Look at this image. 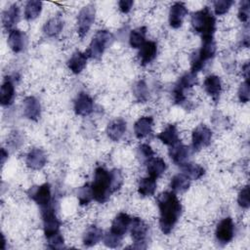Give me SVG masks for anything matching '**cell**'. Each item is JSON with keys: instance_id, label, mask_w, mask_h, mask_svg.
<instances>
[{"instance_id": "cell-41", "label": "cell", "mask_w": 250, "mask_h": 250, "mask_svg": "<svg viewBox=\"0 0 250 250\" xmlns=\"http://www.w3.org/2000/svg\"><path fill=\"white\" fill-rule=\"evenodd\" d=\"M250 14V2L248 0H243L240 2L238 8V19L241 22H247Z\"/></svg>"}, {"instance_id": "cell-21", "label": "cell", "mask_w": 250, "mask_h": 250, "mask_svg": "<svg viewBox=\"0 0 250 250\" xmlns=\"http://www.w3.org/2000/svg\"><path fill=\"white\" fill-rule=\"evenodd\" d=\"M26 44L25 34L19 29H12L8 35V45L14 53L21 52Z\"/></svg>"}, {"instance_id": "cell-10", "label": "cell", "mask_w": 250, "mask_h": 250, "mask_svg": "<svg viewBox=\"0 0 250 250\" xmlns=\"http://www.w3.org/2000/svg\"><path fill=\"white\" fill-rule=\"evenodd\" d=\"M234 235V224L230 217L223 219L217 226L215 236L218 242L227 244L230 242Z\"/></svg>"}, {"instance_id": "cell-2", "label": "cell", "mask_w": 250, "mask_h": 250, "mask_svg": "<svg viewBox=\"0 0 250 250\" xmlns=\"http://www.w3.org/2000/svg\"><path fill=\"white\" fill-rule=\"evenodd\" d=\"M191 26L203 39H212L215 32V18L208 7L196 11L191 15Z\"/></svg>"}, {"instance_id": "cell-26", "label": "cell", "mask_w": 250, "mask_h": 250, "mask_svg": "<svg viewBox=\"0 0 250 250\" xmlns=\"http://www.w3.org/2000/svg\"><path fill=\"white\" fill-rule=\"evenodd\" d=\"M15 98V87L10 77H6L2 83L0 90V103L4 106H9L13 104Z\"/></svg>"}, {"instance_id": "cell-11", "label": "cell", "mask_w": 250, "mask_h": 250, "mask_svg": "<svg viewBox=\"0 0 250 250\" xmlns=\"http://www.w3.org/2000/svg\"><path fill=\"white\" fill-rule=\"evenodd\" d=\"M212 140V132L205 125L197 126L191 135L192 147L194 150H200L201 148L210 145Z\"/></svg>"}, {"instance_id": "cell-13", "label": "cell", "mask_w": 250, "mask_h": 250, "mask_svg": "<svg viewBox=\"0 0 250 250\" xmlns=\"http://www.w3.org/2000/svg\"><path fill=\"white\" fill-rule=\"evenodd\" d=\"M169 156L172 161L178 166H184L188 162L190 156V149L183 144H176L169 148Z\"/></svg>"}, {"instance_id": "cell-4", "label": "cell", "mask_w": 250, "mask_h": 250, "mask_svg": "<svg viewBox=\"0 0 250 250\" xmlns=\"http://www.w3.org/2000/svg\"><path fill=\"white\" fill-rule=\"evenodd\" d=\"M216 54V44L214 39H203L200 49L193 53L190 60V72L196 74L200 71L205 63L214 58Z\"/></svg>"}, {"instance_id": "cell-17", "label": "cell", "mask_w": 250, "mask_h": 250, "mask_svg": "<svg viewBox=\"0 0 250 250\" xmlns=\"http://www.w3.org/2000/svg\"><path fill=\"white\" fill-rule=\"evenodd\" d=\"M47 162V156L45 152L41 148H33L31 149L25 159L26 166L32 170H40L42 169Z\"/></svg>"}, {"instance_id": "cell-28", "label": "cell", "mask_w": 250, "mask_h": 250, "mask_svg": "<svg viewBox=\"0 0 250 250\" xmlns=\"http://www.w3.org/2000/svg\"><path fill=\"white\" fill-rule=\"evenodd\" d=\"M103 238V230L95 225L87 228L83 234V244L87 247H91L99 243Z\"/></svg>"}, {"instance_id": "cell-3", "label": "cell", "mask_w": 250, "mask_h": 250, "mask_svg": "<svg viewBox=\"0 0 250 250\" xmlns=\"http://www.w3.org/2000/svg\"><path fill=\"white\" fill-rule=\"evenodd\" d=\"M93 198L99 203H104L108 200L111 190L110 172L103 167H97L94 174V181L91 184Z\"/></svg>"}, {"instance_id": "cell-20", "label": "cell", "mask_w": 250, "mask_h": 250, "mask_svg": "<svg viewBox=\"0 0 250 250\" xmlns=\"http://www.w3.org/2000/svg\"><path fill=\"white\" fill-rule=\"evenodd\" d=\"M23 112L28 119L37 121L41 114V105L39 101L32 96L26 97L23 100Z\"/></svg>"}, {"instance_id": "cell-47", "label": "cell", "mask_w": 250, "mask_h": 250, "mask_svg": "<svg viewBox=\"0 0 250 250\" xmlns=\"http://www.w3.org/2000/svg\"><path fill=\"white\" fill-rule=\"evenodd\" d=\"M242 72L245 77V80H248V77H249V63L248 62L242 66Z\"/></svg>"}, {"instance_id": "cell-1", "label": "cell", "mask_w": 250, "mask_h": 250, "mask_svg": "<svg viewBox=\"0 0 250 250\" xmlns=\"http://www.w3.org/2000/svg\"><path fill=\"white\" fill-rule=\"evenodd\" d=\"M159 209V227L164 234H169L182 214V204L175 192L164 191L157 198Z\"/></svg>"}, {"instance_id": "cell-9", "label": "cell", "mask_w": 250, "mask_h": 250, "mask_svg": "<svg viewBox=\"0 0 250 250\" xmlns=\"http://www.w3.org/2000/svg\"><path fill=\"white\" fill-rule=\"evenodd\" d=\"M147 231H148V227L141 218H138V217L133 218L130 225V232H131L132 239L135 243L133 246L134 248H138V249L146 248V245H143V244H145Z\"/></svg>"}, {"instance_id": "cell-15", "label": "cell", "mask_w": 250, "mask_h": 250, "mask_svg": "<svg viewBox=\"0 0 250 250\" xmlns=\"http://www.w3.org/2000/svg\"><path fill=\"white\" fill-rule=\"evenodd\" d=\"M188 14V9L182 2L174 3L169 12V23L173 28H179L183 24V21Z\"/></svg>"}, {"instance_id": "cell-25", "label": "cell", "mask_w": 250, "mask_h": 250, "mask_svg": "<svg viewBox=\"0 0 250 250\" xmlns=\"http://www.w3.org/2000/svg\"><path fill=\"white\" fill-rule=\"evenodd\" d=\"M88 56L85 53L77 51L72 54V56L67 61V67L71 70L72 73L78 74L80 73L86 66Z\"/></svg>"}, {"instance_id": "cell-43", "label": "cell", "mask_w": 250, "mask_h": 250, "mask_svg": "<svg viewBox=\"0 0 250 250\" xmlns=\"http://www.w3.org/2000/svg\"><path fill=\"white\" fill-rule=\"evenodd\" d=\"M47 242H48V247L52 249H60L63 247V237L61 234V232H58L56 234H53L49 237H47Z\"/></svg>"}, {"instance_id": "cell-37", "label": "cell", "mask_w": 250, "mask_h": 250, "mask_svg": "<svg viewBox=\"0 0 250 250\" xmlns=\"http://www.w3.org/2000/svg\"><path fill=\"white\" fill-rule=\"evenodd\" d=\"M77 198L80 203V205L85 206L88 205L93 198V192L92 188L90 184H85L83 187L79 188L77 190Z\"/></svg>"}, {"instance_id": "cell-33", "label": "cell", "mask_w": 250, "mask_h": 250, "mask_svg": "<svg viewBox=\"0 0 250 250\" xmlns=\"http://www.w3.org/2000/svg\"><path fill=\"white\" fill-rule=\"evenodd\" d=\"M146 26H141L139 28L132 30L129 35L130 46L135 49H140L142 45L146 42Z\"/></svg>"}, {"instance_id": "cell-48", "label": "cell", "mask_w": 250, "mask_h": 250, "mask_svg": "<svg viewBox=\"0 0 250 250\" xmlns=\"http://www.w3.org/2000/svg\"><path fill=\"white\" fill-rule=\"evenodd\" d=\"M8 157V152L5 151L4 148L1 149V163L4 164L5 163V159Z\"/></svg>"}, {"instance_id": "cell-29", "label": "cell", "mask_w": 250, "mask_h": 250, "mask_svg": "<svg viewBox=\"0 0 250 250\" xmlns=\"http://www.w3.org/2000/svg\"><path fill=\"white\" fill-rule=\"evenodd\" d=\"M157 139L161 141L164 145L172 146L176 144H178L179 141V133L175 125H169L167 126L161 133H159L157 136Z\"/></svg>"}, {"instance_id": "cell-30", "label": "cell", "mask_w": 250, "mask_h": 250, "mask_svg": "<svg viewBox=\"0 0 250 250\" xmlns=\"http://www.w3.org/2000/svg\"><path fill=\"white\" fill-rule=\"evenodd\" d=\"M190 186V179L184 173L176 174L172 177L170 188L174 192H183L188 189Z\"/></svg>"}, {"instance_id": "cell-7", "label": "cell", "mask_w": 250, "mask_h": 250, "mask_svg": "<svg viewBox=\"0 0 250 250\" xmlns=\"http://www.w3.org/2000/svg\"><path fill=\"white\" fill-rule=\"evenodd\" d=\"M95 7L92 4H89L80 10L77 16V32L80 38H84L90 30L95 21Z\"/></svg>"}, {"instance_id": "cell-40", "label": "cell", "mask_w": 250, "mask_h": 250, "mask_svg": "<svg viewBox=\"0 0 250 250\" xmlns=\"http://www.w3.org/2000/svg\"><path fill=\"white\" fill-rule=\"evenodd\" d=\"M233 4L232 0H218L214 2V11L217 16L225 15L231 5Z\"/></svg>"}, {"instance_id": "cell-38", "label": "cell", "mask_w": 250, "mask_h": 250, "mask_svg": "<svg viewBox=\"0 0 250 250\" xmlns=\"http://www.w3.org/2000/svg\"><path fill=\"white\" fill-rule=\"evenodd\" d=\"M137 155L141 162L146 163L148 160H150L153 157L154 151L152 150L150 146H148L147 144H142L138 146Z\"/></svg>"}, {"instance_id": "cell-35", "label": "cell", "mask_w": 250, "mask_h": 250, "mask_svg": "<svg viewBox=\"0 0 250 250\" xmlns=\"http://www.w3.org/2000/svg\"><path fill=\"white\" fill-rule=\"evenodd\" d=\"M42 10V2L32 0L28 1L24 8V18L26 21L35 20L41 13Z\"/></svg>"}, {"instance_id": "cell-5", "label": "cell", "mask_w": 250, "mask_h": 250, "mask_svg": "<svg viewBox=\"0 0 250 250\" xmlns=\"http://www.w3.org/2000/svg\"><path fill=\"white\" fill-rule=\"evenodd\" d=\"M112 40H113V35L109 31L104 29L99 30L93 37L89 45V48L86 51L88 58H92L94 60L99 61L102 58L107 46L111 44Z\"/></svg>"}, {"instance_id": "cell-12", "label": "cell", "mask_w": 250, "mask_h": 250, "mask_svg": "<svg viewBox=\"0 0 250 250\" xmlns=\"http://www.w3.org/2000/svg\"><path fill=\"white\" fill-rule=\"evenodd\" d=\"M28 196L41 208L51 204V187L45 183L38 187H33L28 190Z\"/></svg>"}, {"instance_id": "cell-45", "label": "cell", "mask_w": 250, "mask_h": 250, "mask_svg": "<svg viewBox=\"0 0 250 250\" xmlns=\"http://www.w3.org/2000/svg\"><path fill=\"white\" fill-rule=\"evenodd\" d=\"M238 99L241 103H247L249 101V81L245 80L238 88Z\"/></svg>"}, {"instance_id": "cell-44", "label": "cell", "mask_w": 250, "mask_h": 250, "mask_svg": "<svg viewBox=\"0 0 250 250\" xmlns=\"http://www.w3.org/2000/svg\"><path fill=\"white\" fill-rule=\"evenodd\" d=\"M121 240L122 238L113 234L112 232L108 231L106 232V234L104 237V243L105 246L110 247V248H116L121 244Z\"/></svg>"}, {"instance_id": "cell-34", "label": "cell", "mask_w": 250, "mask_h": 250, "mask_svg": "<svg viewBox=\"0 0 250 250\" xmlns=\"http://www.w3.org/2000/svg\"><path fill=\"white\" fill-rule=\"evenodd\" d=\"M181 168L183 170V173L186 174L190 180H198L205 173V170L202 166H200L198 164H194V163L188 162Z\"/></svg>"}, {"instance_id": "cell-32", "label": "cell", "mask_w": 250, "mask_h": 250, "mask_svg": "<svg viewBox=\"0 0 250 250\" xmlns=\"http://www.w3.org/2000/svg\"><path fill=\"white\" fill-rule=\"evenodd\" d=\"M63 27V22L60 17H55L47 21L43 26V31L47 36L55 37L57 36Z\"/></svg>"}, {"instance_id": "cell-24", "label": "cell", "mask_w": 250, "mask_h": 250, "mask_svg": "<svg viewBox=\"0 0 250 250\" xmlns=\"http://www.w3.org/2000/svg\"><path fill=\"white\" fill-rule=\"evenodd\" d=\"M126 132V122L121 119H115L108 123L106 128V133L108 138L113 142H118L124 136Z\"/></svg>"}, {"instance_id": "cell-42", "label": "cell", "mask_w": 250, "mask_h": 250, "mask_svg": "<svg viewBox=\"0 0 250 250\" xmlns=\"http://www.w3.org/2000/svg\"><path fill=\"white\" fill-rule=\"evenodd\" d=\"M237 203L243 209H248L249 208L250 201H249V187L248 186H245L239 191L238 197H237Z\"/></svg>"}, {"instance_id": "cell-16", "label": "cell", "mask_w": 250, "mask_h": 250, "mask_svg": "<svg viewBox=\"0 0 250 250\" xmlns=\"http://www.w3.org/2000/svg\"><path fill=\"white\" fill-rule=\"evenodd\" d=\"M131 221H132V219L130 218V216L128 214L119 213L113 219L109 231L122 238L123 235L127 232L128 229L130 228Z\"/></svg>"}, {"instance_id": "cell-22", "label": "cell", "mask_w": 250, "mask_h": 250, "mask_svg": "<svg viewBox=\"0 0 250 250\" xmlns=\"http://www.w3.org/2000/svg\"><path fill=\"white\" fill-rule=\"evenodd\" d=\"M153 119L151 116H143L134 124V133L138 139H144L152 131Z\"/></svg>"}, {"instance_id": "cell-18", "label": "cell", "mask_w": 250, "mask_h": 250, "mask_svg": "<svg viewBox=\"0 0 250 250\" xmlns=\"http://www.w3.org/2000/svg\"><path fill=\"white\" fill-rule=\"evenodd\" d=\"M203 87L205 92L212 98L214 102H217L220 98L222 91V82L221 78L217 75H208L203 82Z\"/></svg>"}, {"instance_id": "cell-19", "label": "cell", "mask_w": 250, "mask_h": 250, "mask_svg": "<svg viewBox=\"0 0 250 250\" xmlns=\"http://www.w3.org/2000/svg\"><path fill=\"white\" fill-rule=\"evenodd\" d=\"M157 54V45L154 41H146L139 51V60L143 66L151 62Z\"/></svg>"}, {"instance_id": "cell-39", "label": "cell", "mask_w": 250, "mask_h": 250, "mask_svg": "<svg viewBox=\"0 0 250 250\" xmlns=\"http://www.w3.org/2000/svg\"><path fill=\"white\" fill-rule=\"evenodd\" d=\"M110 183L112 192L118 190L123 184V176L118 169H113L110 171Z\"/></svg>"}, {"instance_id": "cell-23", "label": "cell", "mask_w": 250, "mask_h": 250, "mask_svg": "<svg viewBox=\"0 0 250 250\" xmlns=\"http://www.w3.org/2000/svg\"><path fill=\"white\" fill-rule=\"evenodd\" d=\"M20 20V8L17 4L11 5L7 8L2 16L3 26L6 30L11 31Z\"/></svg>"}, {"instance_id": "cell-14", "label": "cell", "mask_w": 250, "mask_h": 250, "mask_svg": "<svg viewBox=\"0 0 250 250\" xmlns=\"http://www.w3.org/2000/svg\"><path fill=\"white\" fill-rule=\"evenodd\" d=\"M93 109H94V102L92 98L84 92L79 93L74 101L75 113L77 115L87 116L93 112Z\"/></svg>"}, {"instance_id": "cell-31", "label": "cell", "mask_w": 250, "mask_h": 250, "mask_svg": "<svg viewBox=\"0 0 250 250\" xmlns=\"http://www.w3.org/2000/svg\"><path fill=\"white\" fill-rule=\"evenodd\" d=\"M156 189V181L154 178L146 177L140 180L138 185V192L143 197L151 196L154 194Z\"/></svg>"}, {"instance_id": "cell-27", "label": "cell", "mask_w": 250, "mask_h": 250, "mask_svg": "<svg viewBox=\"0 0 250 250\" xmlns=\"http://www.w3.org/2000/svg\"><path fill=\"white\" fill-rule=\"evenodd\" d=\"M146 164V172L148 176L151 178H154L155 180L161 177L167 168L165 161L160 157L153 156Z\"/></svg>"}, {"instance_id": "cell-6", "label": "cell", "mask_w": 250, "mask_h": 250, "mask_svg": "<svg viewBox=\"0 0 250 250\" xmlns=\"http://www.w3.org/2000/svg\"><path fill=\"white\" fill-rule=\"evenodd\" d=\"M197 83L196 74L191 72L184 74L173 89V100L178 104H184L187 101V92H188Z\"/></svg>"}, {"instance_id": "cell-36", "label": "cell", "mask_w": 250, "mask_h": 250, "mask_svg": "<svg viewBox=\"0 0 250 250\" xmlns=\"http://www.w3.org/2000/svg\"><path fill=\"white\" fill-rule=\"evenodd\" d=\"M133 93L136 100L140 103H145L148 99V88L145 80H139L133 87Z\"/></svg>"}, {"instance_id": "cell-46", "label": "cell", "mask_w": 250, "mask_h": 250, "mask_svg": "<svg viewBox=\"0 0 250 250\" xmlns=\"http://www.w3.org/2000/svg\"><path fill=\"white\" fill-rule=\"evenodd\" d=\"M133 5H134V2H133L132 0H121V1L118 2L119 9H120V11H121L122 13H124V14L128 13V12L131 10V8H132Z\"/></svg>"}, {"instance_id": "cell-8", "label": "cell", "mask_w": 250, "mask_h": 250, "mask_svg": "<svg viewBox=\"0 0 250 250\" xmlns=\"http://www.w3.org/2000/svg\"><path fill=\"white\" fill-rule=\"evenodd\" d=\"M41 215L43 220V229L46 238L60 232L61 223L57 218L55 210L51 204L41 208Z\"/></svg>"}]
</instances>
